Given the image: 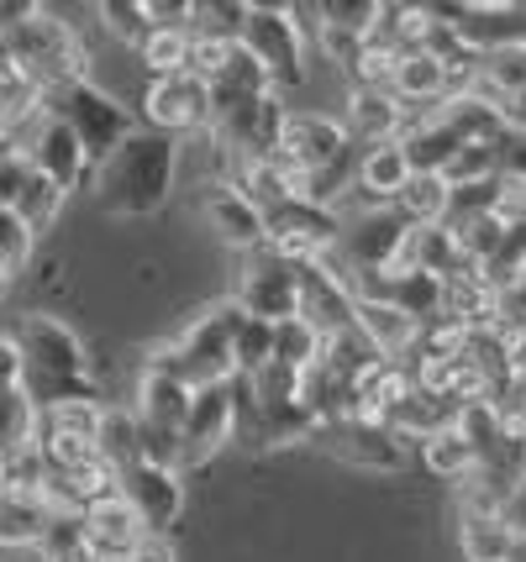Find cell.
<instances>
[{"label": "cell", "instance_id": "25", "mask_svg": "<svg viewBox=\"0 0 526 562\" xmlns=\"http://www.w3.org/2000/svg\"><path fill=\"white\" fill-rule=\"evenodd\" d=\"M111 494H116V468L101 463V458L69 468V473H48V484H43V499L64 515L90 510V505H101V499H111Z\"/></svg>", "mask_w": 526, "mask_h": 562}, {"label": "cell", "instance_id": "6", "mask_svg": "<svg viewBox=\"0 0 526 562\" xmlns=\"http://www.w3.org/2000/svg\"><path fill=\"white\" fill-rule=\"evenodd\" d=\"M11 58L22 64V74L48 95V90H64V85H75V79H90V48H85V37L75 32V22H64V16H53V11H32L11 37H0Z\"/></svg>", "mask_w": 526, "mask_h": 562}, {"label": "cell", "instance_id": "1", "mask_svg": "<svg viewBox=\"0 0 526 562\" xmlns=\"http://www.w3.org/2000/svg\"><path fill=\"white\" fill-rule=\"evenodd\" d=\"M11 342L22 352V390L37 411H53L64 400H101L90 347L79 342L69 321L48 316V311H26V316H16Z\"/></svg>", "mask_w": 526, "mask_h": 562}, {"label": "cell", "instance_id": "20", "mask_svg": "<svg viewBox=\"0 0 526 562\" xmlns=\"http://www.w3.org/2000/svg\"><path fill=\"white\" fill-rule=\"evenodd\" d=\"M201 216L211 221V232H216L226 247H237V252H258V247H264V211H258L237 184H226V179L205 184Z\"/></svg>", "mask_w": 526, "mask_h": 562}, {"label": "cell", "instance_id": "21", "mask_svg": "<svg viewBox=\"0 0 526 562\" xmlns=\"http://www.w3.org/2000/svg\"><path fill=\"white\" fill-rule=\"evenodd\" d=\"M411 122L401 100L390 90H369V85H348V105H343V132L352 137V147L369 143H395Z\"/></svg>", "mask_w": 526, "mask_h": 562}, {"label": "cell", "instance_id": "26", "mask_svg": "<svg viewBox=\"0 0 526 562\" xmlns=\"http://www.w3.org/2000/svg\"><path fill=\"white\" fill-rule=\"evenodd\" d=\"M516 537H522V526L511 515L458 510V552H463V562H511L516 558Z\"/></svg>", "mask_w": 526, "mask_h": 562}, {"label": "cell", "instance_id": "33", "mask_svg": "<svg viewBox=\"0 0 526 562\" xmlns=\"http://www.w3.org/2000/svg\"><path fill=\"white\" fill-rule=\"evenodd\" d=\"M322 331H311L301 316H290V321H279L275 326V363L279 368H290V373H311V368L322 363Z\"/></svg>", "mask_w": 526, "mask_h": 562}, {"label": "cell", "instance_id": "50", "mask_svg": "<svg viewBox=\"0 0 526 562\" xmlns=\"http://www.w3.org/2000/svg\"><path fill=\"white\" fill-rule=\"evenodd\" d=\"M0 137H11V132H5V122H0Z\"/></svg>", "mask_w": 526, "mask_h": 562}, {"label": "cell", "instance_id": "49", "mask_svg": "<svg viewBox=\"0 0 526 562\" xmlns=\"http://www.w3.org/2000/svg\"><path fill=\"white\" fill-rule=\"evenodd\" d=\"M5 284H11V273H5V263H0V290H5Z\"/></svg>", "mask_w": 526, "mask_h": 562}, {"label": "cell", "instance_id": "2", "mask_svg": "<svg viewBox=\"0 0 526 562\" xmlns=\"http://www.w3.org/2000/svg\"><path fill=\"white\" fill-rule=\"evenodd\" d=\"M175 169H179V143L164 132L137 126L111 158L101 164V205L111 216H158L169 195H175Z\"/></svg>", "mask_w": 526, "mask_h": 562}, {"label": "cell", "instance_id": "34", "mask_svg": "<svg viewBox=\"0 0 526 562\" xmlns=\"http://www.w3.org/2000/svg\"><path fill=\"white\" fill-rule=\"evenodd\" d=\"M232 363H237V379H253L275 363V326L269 321L237 316V331H232Z\"/></svg>", "mask_w": 526, "mask_h": 562}, {"label": "cell", "instance_id": "32", "mask_svg": "<svg viewBox=\"0 0 526 562\" xmlns=\"http://www.w3.org/2000/svg\"><path fill=\"white\" fill-rule=\"evenodd\" d=\"M269 90H275V79L258 69L248 53L237 48V58H232V64H226V69L211 79V116H216L222 105H237V100H258V95H269ZM275 95H279V90H275Z\"/></svg>", "mask_w": 526, "mask_h": 562}, {"label": "cell", "instance_id": "42", "mask_svg": "<svg viewBox=\"0 0 526 562\" xmlns=\"http://www.w3.org/2000/svg\"><path fill=\"white\" fill-rule=\"evenodd\" d=\"M311 16H322V26H337V32H358L369 37V26L379 22V0H326Z\"/></svg>", "mask_w": 526, "mask_h": 562}, {"label": "cell", "instance_id": "27", "mask_svg": "<svg viewBox=\"0 0 526 562\" xmlns=\"http://www.w3.org/2000/svg\"><path fill=\"white\" fill-rule=\"evenodd\" d=\"M53 520L43 494H0V552H32Z\"/></svg>", "mask_w": 526, "mask_h": 562}, {"label": "cell", "instance_id": "11", "mask_svg": "<svg viewBox=\"0 0 526 562\" xmlns=\"http://www.w3.org/2000/svg\"><path fill=\"white\" fill-rule=\"evenodd\" d=\"M237 437V400H232V384H216V390H195L190 400V416L179 426L175 441V468L190 473V468L211 463L226 441Z\"/></svg>", "mask_w": 526, "mask_h": 562}, {"label": "cell", "instance_id": "44", "mask_svg": "<svg viewBox=\"0 0 526 562\" xmlns=\"http://www.w3.org/2000/svg\"><path fill=\"white\" fill-rule=\"evenodd\" d=\"M495 169L501 179H526V126H505L495 137Z\"/></svg>", "mask_w": 526, "mask_h": 562}, {"label": "cell", "instance_id": "9", "mask_svg": "<svg viewBox=\"0 0 526 562\" xmlns=\"http://www.w3.org/2000/svg\"><path fill=\"white\" fill-rule=\"evenodd\" d=\"M190 400H195V390H190L184 379H175L169 368H158V363H143L132 416H137V431H143V452H148V458L175 463V441H179L184 416H190Z\"/></svg>", "mask_w": 526, "mask_h": 562}, {"label": "cell", "instance_id": "46", "mask_svg": "<svg viewBox=\"0 0 526 562\" xmlns=\"http://www.w3.org/2000/svg\"><path fill=\"white\" fill-rule=\"evenodd\" d=\"M32 11H37L32 0H0V37H11V32H16Z\"/></svg>", "mask_w": 526, "mask_h": 562}, {"label": "cell", "instance_id": "12", "mask_svg": "<svg viewBox=\"0 0 526 562\" xmlns=\"http://www.w3.org/2000/svg\"><path fill=\"white\" fill-rule=\"evenodd\" d=\"M143 126L164 132V137H190L211 126V85L195 74H169V79H148L143 90Z\"/></svg>", "mask_w": 526, "mask_h": 562}, {"label": "cell", "instance_id": "17", "mask_svg": "<svg viewBox=\"0 0 526 562\" xmlns=\"http://www.w3.org/2000/svg\"><path fill=\"white\" fill-rule=\"evenodd\" d=\"M295 284H301V311H295V316H301L311 331H322V342L348 337L352 305H358V294L348 290V279L332 273V263H305V269H295Z\"/></svg>", "mask_w": 526, "mask_h": 562}, {"label": "cell", "instance_id": "19", "mask_svg": "<svg viewBox=\"0 0 526 562\" xmlns=\"http://www.w3.org/2000/svg\"><path fill=\"white\" fill-rule=\"evenodd\" d=\"M405 179H411V164H405L401 143H369V147L352 153L348 184L358 190L363 211H390L395 195L405 190Z\"/></svg>", "mask_w": 526, "mask_h": 562}, {"label": "cell", "instance_id": "16", "mask_svg": "<svg viewBox=\"0 0 526 562\" xmlns=\"http://www.w3.org/2000/svg\"><path fill=\"white\" fill-rule=\"evenodd\" d=\"M16 153L26 158V169L43 173V179H53L64 195L79 190V184H85V173H90V158H85V147L75 143V132H69L64 122H53L48 111L26 126L22 137H16Z\"/></svg>", "mask_w": 526, "mask_h": 562}, {"label": "cell", "instance_id": "31", "mask_svg": "<svg viewBox=\"0 0 526 562\" xmlns=\"http://www.w3.org/2000/svg\"><path fill=\"white\" fill-rule=\"evenodd\" d=\"M64 190L53 184V179H43V173H32L26 169V179H22V190H16V200H11V216L22 221L32 237H43L53 221H58V211H64Z\"/></svg>", "mask_w": 526, "mask_h": 562}, {"label": "cell", "instance_id": "3", "mask_svg": "<svg viewBox=\"0 0 526 562\" xmlns=\"http://www.w3.org/2000/svg\"><path fill=\"white\" fill-rule=\"evenodd\" d=\"M352 153L358 147H352V137L343 132L337 116H326V111H284L275 158L305 184V200L332 205V184H343L352 173Z\"/></svg>", "mask_w": 526, "mask_h": 562}, {"label": "cell", "instance_id": "36", "mask_svg": "<svg viewBox=\"0 0 526 562\" xmlns=\"http://www.w3.org/2000/svg\"><path fill=\"white\" fill-rule=\"evenodd\" d=\"M137 64L153 74V79H169V74H184V53H190V32H153L137 43Z\"/></svg>", "mask_w": 526, "mask_h": 562}, {"label": "cell", "instance_id": "47", "mask_svg": "<svg viewBox=\"0 0 526 562\" xmlns=\"http://www.w3.org/2000/svg\"><path fill=\"white\" fill-rule=\"evenodd\" d=\"M126 562H175V552H169V541H164V537H153L137 558H126Z\"/></svg>", "mask_w": 526, "mask_h": 562}, {"label": "cell", "instance_id": "15", "mask_svg": "<svg viewBox=\"0 0 526 562\" xmlns=\"http://www.w3.org/2000/svg\"><path fill=\"white\" fill-rule=\"evenodd\" d=\"M437 16L452 26L463 53L526 48V5L516 0H469V5H437Z\"/></svg>", "mask_w": 526, "mask_h": 562}, {"label": "cell", "instance_id": "40", "mask_svg": "<svg viewBox=\"0 0 526 562\" xmlns=\"http://www.w3.org/2000/svg\"><path fill=\"white\" fill-rule=\"evenodd\" d=\"M96 16H101V26L116 37V43H126V48H137V43L148 37V11H143V0H105V5H96Z\"/></svg>", "mask_w": 526, "mask_h": 562}, {"label": "cell", "instance_id": "48", "mask_svg": "<svg viewBox=\"0 0 526 562\" xmlns=\"http://www.w3.org/2000/svg\"><path fill=\"white\" fill-rule=\"evenodd\" d=\"M511 562H526V531L516 537V558H511Z\"/></svg>", "mask_w": 526, "mask_h": 562}, {"label": "cell", "instance_id": "30", "mask_svg": "<svg viewBox=\"0 0 526 562\" xmlns=\"http://www.w3.org/2000/svg\"><path fill=\"white\" fill-rule=\"evenodd\" d=\"M422 468L432 479H443V484H469L474 479V452H469V441L452 431V420L443 431L422 437Z\"/></svg>", "mask_w": 526, "mask_h": 562}, {"label": "cell", "instance_id": "39", "mask_svg": "<svg viewBox=\"0 0 526 562\" xmlns=\"http://www.w3.org/2000/svg\"><path fill=\"white\" fill-rule=\"evenodd\" d=\"M443 179H448V190H463V184H490V179H501V169H495V147H458L448 158V169H443Z\"/></svg>", "mask_w": 526, "mask_h": 562}, {"label": "cell", "instance_id": "8", "mask_svg": "<svg viewBox=\"0 0 526 562\" xmlns=\"http://www.w3.org/2000/svg\"><path fill=\"white\" fill-rule=\"evenodd\" d=\"M337 232H343V216L337 205H322V200H284L275 211H264V252H275L290 269L322 263L337 247Z\"/></svg>", "mask_w": 526, "mask_h": 562}, {"label": "cell", "instance_id": "7", "mask_svg": "<svg viewBox=\"0 0 526 562\" xmlns=\"http://www.w3.org/2000/svg\"><path fill=\"white\" fill-rule=\"evenodd\" d=\"M237 48L275 79V90L305 79V26L295 5H243Z\"/></svg>", "mask_w": 526, "mask_h": 562}, {"label": "cell", "instance_id": "10", "mask_svg": "<svg viewBox=\"0 0 526 562\" xmlns=\"http://www.w3.org/2000/svg\"><path fill=\"white\" fill-rule=\"evenodd\" d=\"M116 494L137 510L148 537H164L184 510V473L175 463H158V458H137L116 473Z\"/></svg>", "mask_w": 526, "mask_h": 562}, {"label": "cell", "instance_id": "38", "mask_svg": "<svg viewBox=\"0 0 526 562\" xmlns=\"http://www.w3.org/2000/svg\"><path fill=\"white\" fill-rule=\"evenodd\" d=\"M237 58V37H216V32H190V53H184V74H195V79H216Z\"/></svg>", "mask_w": 526, "mask_h": 562}, {"label": "cell", "instance_id": "51", "mask_svg": "<svg viewBox=\"0 0 526 562\" xmlns=\"http://www.w3.org/2000/svg\"><path fill=\"white\" fill-rule=\"evenodd\" d=\"M522 531H526V526H522Z\"/></svg>", "mask_w": 526, "mask_h": 562}, {"label": "cell", "instance_id": "29", "mask_svg": "<svg viewBox=\"0 0 526 562\" xmlns=\"http://www.w3.org/2000/svg\"><path fill=\"white\" fill-rule=\"evenodd\" d=\"M96 452H101V463H111L116 473H122L126 463H137V458H148V452H143V431H137V416H132L126 405H105V411H101Z\"/></svg>", "mask_w": 526, "mask_h": 562}, {"label": "cell", "instance_id": "28", "mask_svg": "<svg viewBox=\"0 0 526 562\" xmlns=\"http://www.w3.org/2000/svg\"><path fill=\"white\" fill-rule=\"evenodd\" d=\"M448 205H452V190L443 173H411L390 211H395L405 226H448Z\"/></svg>", "mask_w": 526, "mask_h": 562}, {"label": "cell", "instance_id": "37", "mask_svg": "<svg viewBox=\"0 0 526 562\" xmlns=\"http://www.w3.org/2000/svg\"><path fill=\"white\" fill-rule=\"evenodd\" d=\"M43 484H48V463H43L37 441L0 452V490L5 494H43Z\"/></svg>", "mask_w": 526, "mask_h": 562}, {"label": "cell", "instance_id": "24", "mask_svg": "<svg viewBox=\"0 0 526 562\" xmlns=\"http://www.w3.org/2000/svg\"><path fill=\"white\" fill-rule=\"evenodd\" d=\"M443 321H458L463 331L501 326V290L479 269L452 273V279H443Z\"/></svg>", "mask_w": 526, "mask_h": 562}, {"label": "cell", "instance_id": "35", "mask_svg": "<svg viewBox=\"0 0 526 562\" xmlns=\"http://www.w3.org/2000/svg\"><path fill=\"white\" fill-rule=\"evenodd\" d=\"M37 437V405L26 400L22 384L0 390V452H16Z\"/></svg>", "mask_w": 526, "mask_h": 562}, {"label": "cell", "instance_id": "13", "mask_svg": "<svg viewBox=\"0 0 526 562\" xmlns=\"http://www.w3.org/2000/svg\"><path fill=\"white\" fill-rule=\"evenodd\" d=\"M232 305L253 321H290L301 311V284H295V269L290 263H279L275 252H248L243 258V273H237V294H232Z\"/></svg>", "mask_w": 526, "mask_h": 562}, {"label": "cell", "instance_id": "5", "mask_svg": "<svg viewBox=\"0 0 526 562\" xmlns=\"http://www.w3.org/2000/svg\"><path fill=\"white\" fill-rule=\"evenodd\" d=\"M43 111L75 132V143L85 147L90 169H101L105 158L137 132L132 105L116 100L111 90H101L96 79H75V85H64V90H48V95H43Z\"/></svg>", "mask_w": 526, "mask_h": 562}, {"label": "cell", "instance_id": "22", "mask_svg": "<svg viewBox=\"0 0 526 562\" xmlns=\"http://www.w3.org/2000/svg\"><path fill=\"white\" fill-rule=\"evenodd\" d=\"M384 90L401 100L411 116L437 111V105L448 100V58H437V53H401Z\"/></svg>", "mask_w": 526, "mask_h": 562}, {"label": "cell", "instance_id": "43", "mask_svg": "<svg viewBox=\"0 0 526 562\" xmlns=\"http://www.w3.org/2000/svg\"><path fill=\"white\" fill-rule=\"evenodd\" d=\"M32 247H37V237H32V232H26L11 211H0V263H5V273H11V279L26 269Z\"/></svg>", "mask_w": 526, "mask_h": 562}, {"label": "cell", "instance_id": "45", "mask_svg": "<svg viewBox=\"0 0 526 562\" xmlns=\"http://www.w3.org/2000/svg\"><path fill=\"white\" fill-rule=\"evenodd\" d=\"M11 384H22V352L0 331V390H11Z\"/></svg>", "mask_w": 526, "mask_h": 562}, {"label": "cell", "instance_id": "4", "mask_svg": "<svg viewBox=\"0 0 526 562\" xmlns=\"http://www.w3.org/2000/svg\"><path fill=\"white\" fill-rule=\"evenodd\" d=\"M237 305L222 300V305H211L201 316L190 321L184 331H179L175 342L153 347L148 363L169 368L175 379H184L190 390H216V384H232L237 379V363H232V331H237Z\"/></svg>", "mask_w": 526, "mask_h": 562}, {"label": "cell", "instance_id": "41", "mask_svg": "<svg viewBox=\"0 0 526 562\" xmlns=\"http://www.w3.org/2000/svg\"><path fill=\"white\" fill-rule=\"evenodd\" d=\"M101 411H105V400H64V405H53V411H37V426H58V431L96 437V431H101Z\"/></svg>", "mask_w": 526, "mask_h": 562}, {"label": "cell", "instance_id": "18", "mask_svg": "<svg viewBox=\"0 0 526 562\" xmlns=\"http://www.w3.org/2000/svg\"><path fill=\"white\" fill-rule=\"evenodd\" d=\"M79 531H85V547H90V562H126L148 547V526L137 520V510L126 505L122 494H111L101 505L79 510Z\"/></svg>", "mask_w": 526, "mask_h": 562}, {"label": "cell", "instance_id": "23", "mask_svg": "<svg viewBox=\"0 0 526 562\" xmlns=\"http://www.w3.org/2000/svg\"><path fill=\"white\" fill-rule=\"evenodd\" d=\"M352 331L374 347L379 358L411 368V352H416V331H422V326L411 316H401L395 305H384V300H358V305H352Z\"/></svg>", "mask_w": 526, "mask_h": 562}, {"label": "cell", "instance_id": "14", "mask_svg": "<svg viewBox=\"0 0 526 562\" xmlns=\"http://www.w3.org/2000/svg\"><path fill=\"white\" fill-rule=\"evenodd\" d=\"M311 441H322L337 463H352V468H363V473H401L411 463L405 441L390 426H374V420L337 416V420H326V426H316Z\"/></svg>", "mask_w": 526, "mask_h": 562}]
</instances>
